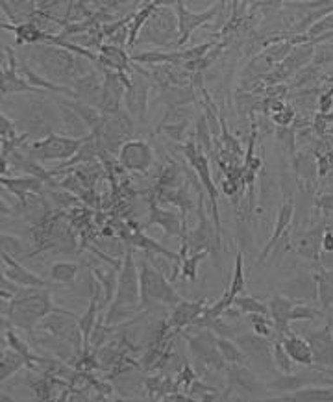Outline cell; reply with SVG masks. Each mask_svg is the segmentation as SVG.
Returning <instances> with one entry per match:
<instances>
[{"instance_id":"6da1fadb","label":"cell","mask_w":333,"mask_h":402,"mask_svg":"<svg viewBox=\"0 0 333 402\" xmlns=\"http://www.w3.org/2000/svg\"><path fill=\"white\" fill-rule=\"evenodd\" d=\"M30 58L32 61H36L37 72L58 86H65V84L72 86L74 80L93 72L86 58L78 60V58H74V52L67 51L63 46L39 45L37 43V45H32Z\"/></svg>"},{"instance_id":"7a4b0ae2","label":"cell","mask_w":333,"mask_h":402,"mask_svg":"<svg viewBox=\"0 0 333 402\" xmlns=\"http://www.w3.org/2000/svg\"><path fill=\"white\" fill-rule=\"evenodd\" d=\"M2 317H6L10 325L19 330H25L28 336L48 313L56 310L48 287H22L19 295L13 297L11 301H2Z\"/></svg>"},{"instance_id":"3957f363","label":"cell","mask_w":333,"mask_h":402,"mask_svg":"<svg viewBox=\"0 0 333 402\" xmlns=\"http://www.w3.org/2000/svg\"><path fill=\"white\" fill-rule=\"evenodd\" d=\"M141 308V280H139V265H137L133 252L126 250L122 258L119 278H117V291L111 304L107 306L104 325H117L122 317H128Z\"/></svg>"},{"instance_id":"277c9868","label":"cell","mask_w":333,"mask_h":402,"mask_svg":"<svg viewBox=\"0 0 333 402\" xmlns=\"http://www.w3.org/2000/svg\"><path fill=\"white\" fill-rule=\"evenodd\" d=\"M139 265V280H141V308H148L152 304L176 306L183 299L178 295L172 282L165 273L157 269L148 258Z\"/></svg>"},{"instance_id":"5b68a950","label":"cell","mask_w":333,"mask_h":402,"mask_svg":"<svg viewBox=\"0 0 333 402\" xmlns=\"http://www.w3.org/2000/svg\"><path fill=\"white\" fill-rule=\"evenodd\" d=\"M178 30V13H174L171 6L159 4L145 22L143 30L137 36L136 45H154V46H171L176 45Z\"/></svg>"},{"instance_id":"8992f818","label":"cell","mask_w":333,"mask_h":402,"mask_svg":"<svg viewBox=\"0 0 333 402\" xmlns=\"http://www.w3.org/2000/svg\"><path fill=\"white\" fill-rule=\"evenodd\" d=\"M187 346L198 371H226V360L217 346V336L209 328H200L195 336H187Z\"/></svg>"},{"instance_id":"52a82bcc","label":"cell","mask_w":333,"mask_h":402,"mask_svg":"<svg viewBox=\"0 0 333 402\" xmlns=\"http://www.w3.org/2000/svg\"><path fill=\"white\" fill-rule=\"evenodd\" d=\"M84 139L86 138L48 134L45 138H39L32 143L28 148V156L36 162H67L80 150Z\"/></svg>"},{"instance_id":"ba28073f","label":"cell","mask_w":333,"mask_h":402,"mask_svg":"<svg viewBox=\"0 0 333 402\" xmlns=\"http://www.w3.org/2000/svg\"><path fill=\"white\" fill-rule=\"evenodd\" d=\"M183 154L185 158L191 163L192 171L197 173L198 180L202 183L204 191L209 197V202H211V215H213V224H215V230H217V235L222 240V228H221V217H218V191L215 188V182L211 179V169H209V162L204 156V150H200V147H197L195 143H185L183 147Z\"/></svg>"},{"instance_id":"9c48e42d","label":"cell","mask_w":333,"mask_h":402,"mask_svg":"<svg viewBox=\"0 0 333 402\" xmlns=\"http://www.w3.org/2000/svg\"><path fill=\"white\" fill-rule=\"evenodd\" d=\"M233 339L237 342L242 352L247 354L248 363H254L259 369H265L268 372L278 371L276 365H274L273 345L268 343V337L259 336L256 332H239Z\"/></svg>"},{"instance_id":"30bf717a","label":"cell","mask_w":333,"mask_h":402,"mask_svg":"<svg viewBox=\"0 0 333 402\" xmlns=\"http://www.w3.org/2000/svg\"><path fill=\"white\" fill-rule=\"evenodd\" d=\"M131 77L128 78L126 72L106 71L102 78V91L100 102H98V110L100 113H115L122 110L124 104V95H126V87L130 86Z\"/></svg>"},{"instance_id":"8fae6325","label":"cell","mask_w":333,"mask_h":402,"mask_svg":"<svg viewBox=\"0 0 333 402\" xmlns=\"http://www.w3.org/2000/svg\"><path fill=\"white\" fill-rule=\"evenodd\" d=\"M154 162V150L145 139H128L119 148V163L130 173H147Z\"/></svg>"},{"instance_id":"7c38bea8","label":"cell","mask_w":333,"mask_h":402,"mask_svg":"<svg viewBox=\"0 0 333 402\" xmlns=\"http://www.w3.org/2000/svg\"><path fill=\"white\" fill-rule=\"evenodd\" d=\"M221 11V4H213L211 8H207L206 11H191L187 10L183 2L176 4L178 13V30H180V37L176 41V46H183L189 41L191 34L197 30L198 26L206 25L209 20H213Z\"/></svg>"},{"instance_id":"4fadbf2b","label":"cell","mask_w":333,"mask_h":402,"mask_svg":"<svg viewBox=\"0 0 333 402\" xmlns=\"http://www.w3.org/2000/svg\"><path fill=\"white\" fill-rule=\"evenodd\" d=\"M309 346L313 352V365L326 367V369H333V330L332 323L318 328V330L309 332L308 336Z\"/></svg>"},{"instance_id":"5bb4252c","label":"cell","mask_w":333,"mask_h":402,"mask_svg":"<svg viewBox=\"0 0 333 402\" xmlns=\"http://www.w3.org/2000/svg\"><path fill=\"white\" fill-rule=\"evenodd\" d=\"M145 74H131L130 86L126 87L124 95V106L131 117H136L137 122H145L147 115V100H148V82Z\"/></svg>"},{"instance_id":"9a60e30c","label":"cell","mask_w":333,"mask_h":402,"mask_svg":"<svg viewBox=\"0 0 333 402\" xmlns=\"http://www.w3.org/2000/svg\"><path fill=\"white\" fill-rule=\"evenodd\" d=\"M2 276L22 285V287H48L51 290L52 285L45 278H41V276L34 275L32 271L26 269L25 265L17 261L15 256L8 254L4 250H2Z\"/></svg>"},{"instance_id":"2e32d148","label":"cell","mask_w":333,"mask_h":402,"mask_svg":"<svg viewBox=\"0 0 333 402\" xmlns=\"http://www.w3.org/2000/svg\"><path fill=\"white\" fill-rule=\"evenodd\" d=\"M228 375V386L241 389L248 397H261L267 391L265 384L259 382L258 377L254 375L247 365H239V363H228L226 367Z\"/></svg>"},{"instance_id":"e0dca14e","label":"cell","mask_w":333,"mask_h":402,"mask_svg":"<svg viewBox=\"0 0 333 402\" xmlns=\"http://www.w3.org/2000/svg\"><path fill=\"white\" fill-rule=\"evenodd\" d=\"M206 299H197V301H182L176 306H172V313L169 317V328L172 330H183L185 326H192L197 319L206 310Z\"/></svg>"},{"instance_id":"ac0fdd59","label":"cell","mask_w":333,"mask_h":402,"mask_svg":"<svg viewBox=\"0 0 333 402\" xmlns=\"http://www.w3.org/2000/svg\"><path fill=\"white\" fill-rule=\"evenodd\" d=\"M280 293L287 295L293 301H318V290H317V276L311 273H302L296 275L291 280L283 282Z\"/></svg>"},{"instance_id":"d6986e66","label":"cell","mask_w":333,"mask_h":402,"mask_svg":"<svg viewBox=\"0 0 333 402\" xmlns=\"http://www.w3.org/2000/svg\"><path fill=\"white\" fill-rule=\"evenodd\" d=\"M294 204L293 200L287 199L285 202L282 204V208L278 209V217H276V224H274V230L270 238H268L267 245H265V249L261 250V256L258 258V264H263V261L267 260L268 254H270V250L276 249V245L283 240V235L287 234L289 230V224L293 221L294 217Z\"/></svg>"},{"instance_id":"ffe728a7","label":"cell","mask_w":333,"mask_h":402,"mask_svg":"<svg viewBox=\"0 0 333 402\" xmlns=\"http://www.w3.org/2000/svg\"><path fill=\"white\" fill-rule=\"evenodd\" d=\"M268 304V316L274 323V330L278 332V336H283L285 332L289 330V325H291V311H293L296 301L289 299L287 295L283 293H274L270 297Z\"/></svg>"},{"instance_id":"44dd1931","label":"cell","mask_w":333,"mask_h":402,"mask_svg":"<svg viewBox=\"0 0 333 402\" xmlns=\"http://www.w3.org/2000/svg\"><path fill=\"white\" fill-rule=\"evenodd\" d=\"M282 339L285 351L291 356L296 365L300 367H309L313 365V352H311V346H309L308 339L306 337H300L296 334H293L291 330H287L283 336H278Z\"/></svg>"},{"instance_id":"7402d4cb","label":"cell","mask_w":333,"mask_h":402,"mask_svg":"<svg viewBox=\"0 0 333 402\" xmlns=\"http://www.w3.org/2000/svg\"><path fill=\"white\" fill-rule=\"evenodd\" d=\"M72 91H74L76 100L86 102V104H91V106L98 108V102H100V91H102V80L96 77V72H89V74H84L78 80L72 82Z\"/></svg>"},{"instance_id":"603a6c76","label":"cell","mask_w":333,"mask_h":402,"mask_svg":"<svg viewBox=\"0 0 333 402\" xmlns=\"http://www.w3.org/2000/svg\"><path fill=\"white\" fill-rule=\"evenodd\" d=\"M154 224L162 226L166 235H176L178 238V235L183 234V219H180L178 214H174L171 209H163L152 202L147 226H154Z\"/></svg>"},{"instance_id":"cb8c5ba5","label":"cell","mask_w":333,"mask_h":402,"mask_svg":"<svg viewBox=\"0 0 333 402\" xmlns=\"http://www.w3.org/2000/svg\"><path fill=\"white\" fill-rule=\"evenodd\" d=\"M2 11L11 20V25L32 22L36 15V0H2Z\"/></svg>"},{"instance_id":"d4e9b609","label":"cell","mask_w":333,"mask_h":402,"mask_svg":"<svg viewBox=\"0 0 333 402\" xmlns=\"http://www.w3.org/2000/svg\"><path fill=\"white\" fill-rule=\"evenodd\" d=\"M324 230H326V226H317V228L309 230L306 234L298 235L294 250H296L300 256H303V258H308V260L318 261L320 252H322L320 243H322Z\"/></svg>"},{"instance_id":"484cf974","label":"cell","mask_w":333,"mask_h":402,"mask_svg":"<svg viewBox=\"0 0 333 402\" xmlns=\"http://www.w3.org/2000/svg\"><path fill=\"white\" fill-rule=\"evenodd\" d=\"M98 61H100L102 65L110 67L111 71H117V72H130V56H128L126 52L122 51L121 46H113V45H100L98 46Z\"/></svg>"},{"instance_id":"4316f807","label":"cell","mask_w":333,"mask_h":402,"mask_svg":"<svg viewBox=\"0 0 333 402\" xmlns=\"http://www.w3.org/2000/svg\"><path fill=\"white\" fill-rule=\"evenodd\" d=\"M60 100V98H58ZM60 119L61 127L67 134H71V138H87L89 136V130L91 128L87 127V122L78 115V113L69 108L65 102L60 100Z\"/></svg>"},{"instance_id":"83f0119b","label":"cell","mask_w":333,"mask_h":402,"mask_svg":"<svg viewBox=\"0 0 333 402\" xmlns=\"http://www.w3.org/2000/svg\"><path fill=\"white\" fill-rule=\"evenodd\" d=\"M2 186H4L6 189H10L13 195H17V199H19L20 202L26 204L28 195L41 191V188H43V179L32 176V174H28L26 179H6V176H2Z\"/></svg>"},{"instance_id":"f1b7e54d","label":"cell","mask_w":333,"mask_h":402,"mask_svg":"<svg viewBox=\"0 0 333 402\" xmlns=\"http://www.w3.org/2000/svg\"><path fill=\"white\" fill-rule=\"evenodd\" d=\"M22 367H28V360L19 351L8 345L0 349V380L2 382L19 372Z\"/></svg>"},{"instance_id":"f546056e","label":"cell","mask_w":333,"mask_h":402,"mask_svg":"<svg viewBox=\"0 0 333 402\" xmlns=\"http://www.w3.org/2000/svg\"><path fill=\"white\" fill-rule=\"evenodd\" d=\"M130 245L131 247H136V249H141L145 250V254H162V256H166L169 260L176 261V264H182V256L174 254V252H171L169 249H165L163 245H159L157 241H154L152 238H148V235H145L141 232V230H137V232H133L130 238Z\"/></svg>"},{"instance_id":"4dcf8cb0","label":"cell","mask_w":333,"mask_h":402,"mask_svg":"<svg viewBox=\"0 0 333 402\" xmlns=\"http://www.w3.org/2000/svg\"><path fill=\"white\" fill-rule=\"evenodd\" d=\"M195 98H197V95H195L191 87H180L174 86V84H169V86H163L159 100L169 108H180L187 106L189 102H195Z\"/></svg>"},{"instance_id":"1f68e13d","label":"cell","mask_w":333,"mask_h":402,"mask_svg":"<svg viewBox=\"0 0 333 402\" xmlns=\"http://www.w3.org/2000/svg\"><path fill=\"white\" fill-rule=\"evenodd\" d=\"M317 290H318V302L322 306V311H329L333 308V269L322 267L318 269L317 275Z\"/></svg>"},{"instance_id":"d6a6232c","label":"cell","mask_w":333,"mask_h":402,"mask_svg":"<svg viewBox=\"0 0 333 402\" xmlns=\"http://www.w3.org/2000/svg\"><path fill=\"white\" fill-rule=\"evenodd\" d=\"M280 398L289 401H303V402H322L333 401V386H308L298 389V391L280 395Z\"/></svg>"},{"instance_id":"836d02e7","label":"cell","mask_w":333,"mask_h":402,"mask_svg":"<svg viewBox=\"0 0 333 402\" xmlns=\"http://www.w3.org/2000/svg\"><path fill=\"white\" fill-rule=\"evenodd\" d=\"M60 100L65 102L69 108H72V110H74V112L87 122V127L91 128V130H95V128L100 124L102 113L98 108L91 106V104H86V102H81V100H76V98H71V97L60 98Z\"/></svg>"},{"instance_id":"e575fe53","label":"cell","mask_w":333,"mask_h":402,"mask_svg":"<svg viewBox=\"0 0 333 402\" xmlns=\"http://www.w3.org/2000/svg\"><path fill=\"white\" fill-rule=\"evenodd\" d=\"M217 346L218 351H221L222 358L226 360V363H239V365H247L248 363L247 354L242 352L241 346H239L237 342L232 339V337L217 336Z\"/></svg>"},{"instance_id":"d590c367","label":"cell","mask_w":333,"mask_h":402,"mask_svg":"<svg viewBox=\"0 0 333 402\" xmlns=\"http://www.w3.org/2000/svg\"><path fill=\"white\" fill-rule=\"evenodd\" d=\"M78 264L74 261H56L51 267V280L56 284H72L78 276Z\"/></svg>"},{"instance_id":"8d00e7d4","label":"cell","mask_w":333,"mask_h":402,"mask_svg":"<svg viewBox=\"0 0 333 402\" xmlns=\"http://www.w3.org/2000/svg\"><path fill=\"white\" fill-rule=\"evenodd\" d=\"M159 4H162L159 0H152L150 4H147V6H145V8H143L141 11H137L136 15H133V22H131L130 32H128V46L136 45L139 32L143 30V26H145V22H147V20L150 19V15H152V13H154V10H156V8Z\"/></svg>"},{"instance_id":"74e56055","label":"cell","mask_w":333,"mask_h":402,"mask_svg":"<svg viewBox=\"0 0 333 402\" xmlns=\"http://www.w3.org/2000/svg\"><path fill=\"white\" fill-rule=\"evenodd\" d=\"M233 306L244 316H250V313H265V316H268V304H265V302H261L252 295H242L241 293V295L233 299Z\"/></svg>"},{"instance_id":"f35d334b","label":"cell","mask_w":333,"mask_h":402,"mask_svg":"<svg viewBox=\"0 0 333 402\" xmlns=\"http://www.w3.org/2000/svg\"><path fill=\"white\" fill-rule=\"evenodd\" d=\"M244 260H242V252H237L235 256V267H233V275H232V282H230V287H228V295L232 297V301L237 295H241L244 291Z\"/></svg>"},{"instance_id":"ab89813d","label":"cell","mask_w":333,"mask_h":402,"mask_svg":"<svg viewBox=\"0 0 333 402\" xmlns=\"http://www.w3.org/2000/svg\"><path fill=\"white\" fill-rule=\"evenodd\" d=\"M207 250H198V252H192V254H189L185 258L183 256V264H182V275L185 280H191L195 282L197 280L198 276V265H200V261H204L207 258Z\"/></svg>"},{"instance_id":"60d3db41","label":"cell","mask_w":333,"mask_h":402,"mask_svg":"<svg viewBox=\"0 0 333 402\" xmlns=\"http://www.w3.org/2000/svg\"><path fill=\"white\" fill-rule=\"evenodd\" d=\"M273 354H274V365H276L278 372H294V362L285 351L282 339L278 337L273 343Z\"/></svg>"},{"instance_id":"b9f144b4","label":"cell","mask_w":333,"mask_h":402,"mask_svg":"<svg viewBox=\"0 0 333 402\" xmlns=\"http://www.w3.org/2000/svg\"><path fill=\"white\" fill-rule=\"evenodd\" d=\"M248 323L252 326V332H256L259 336L268 337L274 330L273 319H270V316H265V313H250Z\"/></svg>"},{"instance_id":"7bdbcfd3","label":"cell","mask_w":333,"mask_h":402,"mask_svg":"<svg viewBox=\"0 0 333 402\" xmlns=\"http://www.w3.org/2000/svg\"><path fill=\"white\" fill-rule=\"evenodd\" d=\"M197 139H198V147L204 153H211L213 150V134L209 130V124L206 121V115L198 117L197 121Z\"/></svg>"},{"instance_id":"ee69618b","label":"cell","mask_w":333,"mask_h":402,"mask_svg":"<svg viewBox=\"0 0 333 402\" xmlns=\"http://www.w3.org/2000/svg\"><path fill=\"white\" fill-rule=\"evenodd\" d=\"M320 316H324V311H318L315 308H309V306L303 304H294L293 311H291V323L311 321V319H317Z\"/></svg>"},{"instance_id":"f6af8a7d","label":"cell","mask_w":333,"mask_h":402,"mask_svg":"<svg viewBox=\"0 0 333 402\" xmlns=\"http://www.w3.org/2000/svg\"><path fill=\"white\" fill-rule=\"evenodd\" d=\"M163 134H166L169 138L174 139V141H182L183 136H185V130H187V121L182 122H163L162 127H159Z\"/></svg>"},{"instance_id":"bcb514c9","label":"cell","mask_w":333,"mask_h":402,"mask_svg":"<svg viewBox=\"0 0 333 402\" xmlns=\"http://www.w3.org/2000/svg\"><path fill=\"white\" fill-rule=\"evenodd\" d=\"M189 387H191V393H189V397L191 398H206V401H211V398L218 397V393L215 391L213 387L206 386V384H202L200 380H195Z\"/></svg>"},{"instance_id":"7dc6e473","label":"cell","mask_w":333,"mask_h":402,"mask_svg":"<svg viewBox=\"0 0 333 402\" xmlns=\"http://www.w3.org/2000/svg\"><path fill=\"white\" fill-rule=\"evenodd\" d=\"M326 32H333V11L326 17H322V19H318L308 30V36L311 37V39H315V37L322 36Z\"/></svg>"},{"instance_id":"c3c4849f","label":"cell","mask_w":333,"mask_h":402,"mask_svg":"<svg viewBox=\"0 0 333 402\" xmlns=\"http://www.w3.org/2000/svg\"><path fill=\"white\" fill-rule=\"evenodd\" d=\"M278 141H282L291 154H294V132L289 127H280L276 130Z\"/></svg>"},{"instance_id":"681fc988","label":"cell","mask_w":333,"mask_h":402,"mask_svg":"<svg viewBox=\"0 0 333 402\" xmlns=\"http://www.w3.org/2000/svg\"><path fill=\"white\" fill-rule=\"evenodd\" d=\"M333 61V45H322L320 48H315L313 63L322 65V63H332Z\"/></svg>"},{"instance_id":"f907efd6","label":"cell","mask_w":333,"mask_h":402,"mask_svg":"<svg viewBox=\"0 0 333 402\" xmlns=\"http://www.w3.org/2000/svg\"><path fill=\"white\" fill-rule=\"evenodd\" d=\"M293 108H289V106H283L282 110H280V112H276L273 115V119L274 121L278 122V124H280V127H287L289 122L293 121Z\"/></svg>"},{"instance_id":"816d5d0a","label":"cell","mask_w":333,"mask_h":402,"mask_svg":"<svg viewBox=\"0 0 333 402\" xmlns=\"http://www.w3.org/2000/svg\"><path fill=\"white\" fill-rule=\"evenodd\" d=\"M320 249H322V252H333V230L329 226H326V230H324Z\"/></svg>"},{"instance_id":"f5cc1de1","label":"cell","mask_w":333,"mask_h":402,"mask_svg":"<svg viewBox=\"0 0 333 402\" xmlns=\"http://www.w3.org/2000/svg\"><path fill=\"white\" fill-rule=\"evenodd\" d=\"M318 264L322 265V267H328V269H333V252H320Z\"/></svg>"},{"instance_id":"db71d44e","label":"cell","mask_w":333,"mask_h":402,"mask_svg":"<svg viewBox=\"0 0 333 402\" xmlns=\"http://www.w3.org/2000/svg\"><path fill=\"white\" fill-rule=\"evenodd\" d=\"M329 228H332V230H333V224H329Z\"/></svg>"},{"instance_id":"11a10c76","label":"cell","mask_w":333,"mask_h":402,"mask_svg":"<svg viewBox=\"0 0 333 402\" xmlns=\"http://www.w3.org/2000/svg\"><path fill=\"white\" fill-rule=\"evenodd\" d=\"M332 330H333V323H332Z\"/></svg>"}]
</instances>
